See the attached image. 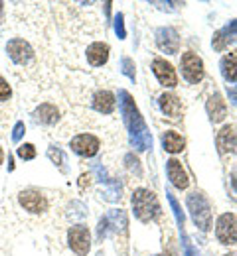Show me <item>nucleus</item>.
Returning a JSON list of instances; mask_svg holds the SVG:
<instances>
[{"instance_id": "nucleus-5", "label": "nucleus", "mask_w": 237, "mask_h": 256, "mask_svg": "<svg viewBox=\"0 0 237 256\" xmlns=\"http://www.w3.org/2000/svg\"><path fill=\"white\" fill-rule=\"evenodd\" d=\"M215 234L221 240V244H235L237 242V219L231 213H225L217 219Z\"/></svg>"}, {"instance_id": "nucleus-8", "label": "nucleus", "mask_w": 237, "mask_h": 256, "mask_svg": "<svg viewBox=\"0 0 237 256\" xmlns=\"http://www.w3.org/2000/svg\"><path fill=\"white\" fill-rule=\"evenodd\" d=\"M18 201H20V205H22L26 211L36 213V215H40V213H44V211L48 209V201H46V197H44L42 193L34 192V190L22 192L20 195H18Z\"/></svg>"}, {"instance_id": "nucleus-1", "label": "nucleus", "mask_w": 237, "mask_h": 256, "mask_svg": "<svg viewBox=\"0 0 237 256\" xmlns=\"http://www.w3.org/2000/svg\"><path fill=\"white\" fill-rule=\"evenodd\" d=\"M133 207H135V215L140 221H144V223L156 219L158 217V211H160V205L156 201V195L152 192H146V190L135 192V195H133Z\"/></svg>"}, {"instance_id": "nucleus-4", "label": "nucleus", "mask_w": 237, "mask_h": 256, "mask_svg": "<svg viewBox=\"0 0 237 256\" xmlns=\"http://www.w3.org/2000/svg\"><path fill=\"white\" fill-rule=\"evenodd\" d=\"M182 73L188 83L198 85L203 79V64L196 54H184L182 56Z\"/></svg>"}, {"instance_id": "nucleus-16", "label": "nucleus", "mask_w": 237, "mask_h": 256, "mask_svg": "<svg viewBox=\"0 0 237 256\" xmlns=\"http://www.w3.org/2000/svg\"><path fill=\"white\" fill-rule=\"evenodd\" d=\"M93 106L97 112H103V114H111L115 110V96L111 95L109 91H99L93 96Z\"/></svg>"}, {"instance_id": "nucleus-15", "label": "nucleus", "mask_w": 237, "mask_h": 256, "mask_svg": "<svg viewBox=\"0 0 237 256\" xmlns=\"http://www.w3.org/2000/svg\"><path fill=\"white\" fill-rule=\"evenodd\" d=\"M217 148L221 154H227V152H233L235 150V132L231 126H225L219 130L217 134Z\"/></svg>"}, {"instance_id": "nucleus-24", "label": "nucleus", "mask_w": 237, "mask_h": 256, "mask_svg": "<svg viewBox=\"0 0 237 256\" xmlns=\"http://www.w3.org/2000/svg\"><path fill=\"white\" fill-rule=\"evenodd\" d=\"M115 30H117V34H119V38H125V24H123V16H117Z\"/></svg>"}, {"instance_id": "nucleus-29", "label": "nucleus", "mask_w": 237, "mask_h": 256, "mask_svg": "<svg viewBox=\"0 0 237 256\" xmlns=\"http://www.w3.org/2000/svg\"><path fill=\"white\" fill-rule=\"evenodd\" d=\"M2 6H4V4H2V2H0V14H2ZM0 20H2V18H0Z\"/></svg>"}, {"instance_id": "nucleus-7", "label": "nucleus", "mask_w": 237, "mask_h": 256, "mask_svg": "<svg viewBox=\"0 0 237 256\" xmlns=\"http://www.w3.org/2000/svg\"><path fill=\"white\" fill-rule=\"evenodd\" d=\"M6 52L12 58V62L18 65H28L34 60V52H32V48L24 40H12L6 46Z\"/></svg>"}, {"instance_id": "nucleus-21", "label": "nucleus", "mask_w": 237, "mask_h": 256, "mask_svg": "<svg viewBox=\"0 0 237 256\" xmlns=\"http://www.w3.org/2000/svg\"><path fill=\"white\" fill-rule=\"evenodd\" d=\"M12 95V91H10V85L0 77V102H4V100H8Z\"/></svg>"}, {"instance_id": "nucleus-3", "label": "nucleus", "mask_w": 237, "mask_h": 256, "mask_svg": "<svg viewBox=\"0 0 237 256\" xmlns=\"http://www.w3.org/2000/svg\"><path fill=\"white\" fill-rule=\"evenodd\" d=\"M69 246L71 250L77 256H85L89 252V246H91V234H89V228L83 226V224H75L71 226L69 230Z\"/></svg>"}, {"instance_id": "nucleus-12", "label": "nucleus", "mask_w": 237, "mask_h": 256, "mask_svg": "<svg viewBox=\"0 0 237 256\" xmlns=\"http://www.w3.org/2000/svg\"><path fill=\"white\" fill-rule=\"evenodd\" d=\"M160 108L164 114H168L170 118H178L182 114V100L176 95H162L158 100Z\"/></svg>"}, {"instance_id": "nucleus-9", "label": "nucleus", "mask_w": 237, "mask_h": 256, "mask_svg": "<svg viewBox=\"0 0 237 256\" xmlns=\"http://www.w3.org/2000/svg\"><path fill=\"white\" fill-rule=\"evenodd\" d=\"M152 69H154V75H156V79L160 81V85H164V87H176L178 77H176L174 67H172L168 62H164V60H154Z\"/></svg>"}, {"instance_id": "nucleus-10", "label": "nucleus", "mask_w": 237, "mask_h": 256, "mask_svg": "<svg viewBox=\"0 0 237 256\" xmlns=\"http://www.w3.org/2000/svg\"><path fill=\"white\" fill-rule=\"evenodd\" d=\"M158 46L162 52L166 54H178V48H180V38L176 30L166 28V30H160L158 32Z\"/></svg>"}, {"instance_id": "nucleus-6", "label": "nucleus", "mask_w": 237, "mask_h": 256, "mask_svg": "<svg viewBox=\"0 0 237 256\" xmlns=\"http://www.w3.org/2000/svg\"><path fill=\"white\" fill-rule=\"evenodd\" d=\"M71 150L75 152V154H79V156H83V158H91V156H95L97 154V150H99V140L95 138V136H91V134H79V136H75L73 140H71Z\"/></svg>"}, {"instance_id": "nucleus-18", "label": "nucleus", "mask_w": 237, "mask_h": 256, "mask_svg": "<svg viewBox=\"0 0 237 256\" xmlns=\"http://www.w3.org/2000/svg\"><path fill=\"white\" fill-rule=\"evenodd\" d=\"M34 118L42 124H54L58 120V108L54 104H40V108L34 112Z\"/></svg>"}, {"instance_id": "nucleus-28", "label": "nucleus", "mask_w": 237, "mask_h": 256, "mask_svg": "<svg viewBox=\"0 0 237 256\" xmlns=\"http://www.w3.org/2000/svg\"><path fill=\"white\" fill-rule=\"evenodd\" d=\"M4 162V154H2V148H0V164Z\"/></svg>"}, {"instance_id": "nucleus-20", "label": "nucleus", "mask_w": 237, "mask_h": 256, "mask_svg": "<svg viewBox=\"0 0 237 256\" xmlns=\"http://www.w3.org/2000/svg\"><path fill=\"white\" fill-rule=\"evenodd\" d=\"M18 156L22 158V160H32L36 156V150L32 144H24V146H20L18 148Z\"/></svg>"}, {"instance_id": "nucleus-26", "label": "nucleus", "mask_w": 237, "mask_h": 256, "mask_svg": "<svg viewBox=\"0 0 237 256\" xmlns=\"http://www.w3.org/2000/svg\"><path fill=\"white\" fill-rule=\"evenodd\" d=\"M24 130H26V128H24V124H22V122H18V124L14 126V134H12V140L16 142V140H18V138H20V136L24 134Z\"/></svg>"}, {"instance_id": "nucleus-17", "label": "nucleus", "mask_w": 237, "mask_h": 256, "mask_svg": "<svg viewBox=\"0 0 237 256\" xmlns=\"http://www.w3.org/2000/svg\"><path fill=\"white\" fill-rule=\"evenodd\" d=\"M162 146H164V150L170 152V154H178V152L184 150V138H182L178 132L168 130V132H164V136H162Z\"/></svg>"}, {"instance_id": "nucleus-11", "label": "nucleus", "mask_w": 237, "mask_h": 256, "mask_svg": "<svg viewBox=\"0 0 237 256\" xmlns=\"http://www.w3.org/2000/svg\"><path fill=\"white\" fill-rule=\"evenodd\" d=\"M168 178H170V182L174 184V188H178V190H186L188 184H190L186 172L182 170V164L178 160L168 162Z\"/></svg>"}, {"instance_id": "nucleus-14", "label": "nucleus", "mask_w": 237, "mask_h": 256, "mask_svg": "<svg viewBox=\"0 0 237 256\" xmlns=\"http://www.w3.org/2000/svg\"><path fill=\"white\" fill-rule=\"evenodd\" d=\"M207 112H209V118L213 122H221L225 118V112H227V106H225V100L219 95H213L207 102Z\"/></svg>"}, {"instance_id": "nucleus-25", "label": "nucleus", "mask_w": 237, "mask_h": 256, "mask_svg": "<svg viewBox=\"0 0 237 256\" xmlns=\"http://www.w3.org/2000/svg\"><path fill=\"white\" fill-rule=\"evenodd\" d=\"M123 67H125L123 71H125L131 79H135V73H133V62H131V60H123Z\"/></svg>"}, {"instance_id": "nucleus-2", "label": "nucleus", "mask_w": 237, "mask_h": 256, "mask_svg": "<svg viewBox=\"0 0 237 256\" xmlns=\"http://www.w3.org/2000/svg\"><path fill=\"white\" fill-rule=\"evenodd\" d=\"M188 209H190L196 224L203 230H207L209 221H211V213H209V203H207V199L203 197L202 193H192L188 197Z\"/></svg>"}, {"instance_id": "nucleus-22", "label": "nucleus", "mask_w": 237, "mask_h": 256, "mask_svg": "<svg viewBox=\"0 0 237 256\" xmlns=\"http://www.w3.org/2000/svg\"><path fill=\"white\" fill-rule=\"evenodd\" d=\"M170 203H172V207H174V213H176V221L180 224H184V213H182V209H180V205H178V201L170 195Z\"/></svg>"}, {"instance_id": "nucleus-19", "label": "nucleus", "mask_w": 237, "mask_h": 256, "mask_svg": "<svg viewBox=\"0 0 237 256\" xmlns=\"http://www.w3.org/2000/svg\"><path fill=\"white\" fill-rule=\"evenodd\" d=\"M221 73L227 81H237V58L235 56H225L221 60Z\"/></svg>"}, {"instance_id": "nucleus-23", "label": "nucleus", "mask_w": 237, "mask_h": 256, "mask_svg": "<svg viewBox=\"0 0 237 256\" xmlns=\"http://www.w3.org/2000/svg\"><path fill=\"white\" fill-rule=\"evenodd\" d=\"M48 156H50V158H52L54 162H56L58 166H62V164H64V158H62V152H60V150H54V148H50Z\"/></svg>"}, {"instance_id": "nucleus-27", "label": "nucleus", "mask_w": 237, "mask_h": 256, "mask_svg": "<svg viewBox=\"0 0 237 256\" xmlns=\"http://www.w3.org/2000/svg\"><path fill=\"white\" fill-rule=\"evenodd\" d=\"M229 95L233 96V104L237 106V89H231V91H229Z\"/></svg>"}, {"instance_id": "nucleus-13", "label": "nucleus", "mask_w": 237, "mask_h": 256, "mask_svg": "<svg viewBox=\"0 0 237 256\" xmlns=\"http://www.w3.org/2000/svg\"><path fill=\"white\" fill-rule=\"evenodd\" d=\"M109 58V46L107 44H93L87 48V62L93 65V67H99L107 62Z\"/></svg>"}]
</instances>
